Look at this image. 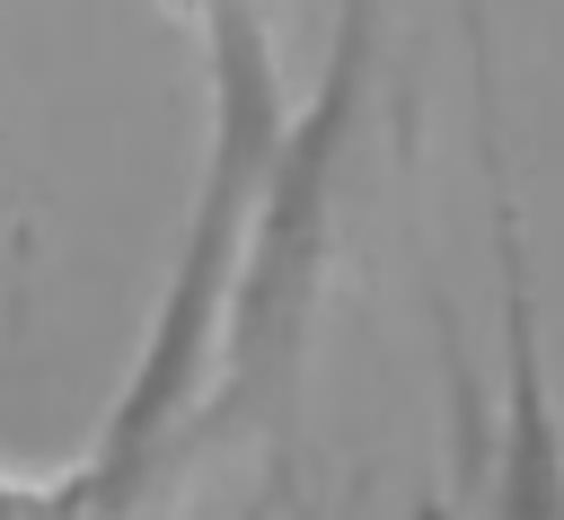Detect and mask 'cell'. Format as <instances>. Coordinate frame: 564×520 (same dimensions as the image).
I'll return each instance as SVG.
<instances>
[{
  "label": "cell",
  "instance_id": "cell-2",
  "mask_svg": "<svg viewBox=\"0 0 564 520\" xmlns=\"http://www.w3.org/2000/svg\"><path fill=\"white\" fill-rule=\"evenodd\" d=\"M476 159H485V203H494V300H502V388L485 397L441 335V397H449V511L458 520H564V397L546 370V317L529 291V229L502 159V106H494V62L476 35Z\"/></svg>",
  "mask_w": 564,
  "mask_h": 520
},
{
  "label": "cell",
  "instance_id": "cell-4",
  "mask_svg": "<svg viewBox=\"0 0 564 520\" xmlns=\"http://www.w3.org/2000/svg\"><path fill=\"white\" fill-rule=\"evenodd\" d=\"M414 520H458V511H449V494H423V502H414Z\"/></svg>",
  "mask_w": 564,
  "mask_h": 520
},
{
  "label": "cell",
  "instance_id": "cell-1",
  "mask_svg": "<svg viewBox=\"0 0 564 520\" xmlns=\"http://www.w3.org/2000/svg\"><path fill=\"white\" fill-rule=\"evenodd\" d=\"M370 88H379V0H344L335 9V44H326V71L300 97L282 150L264 167V194H256L247 256H238V282H229L220 370H212V405L194 423V449L256 441L273 467H291V449H300L308 344H317L326 273H335V229H344V185H352V150H361V123H370Z\"/></svg>",
  "mask_w": 564,
  "mask_h": 520
},
{
  "label": "cell",
  "instance_id": "cell-3",
  "mask_svg": "<svg viewBox=\"0 0 564 520\" xmlns=\"http://www.w3.org/2000/svg\"><path fill=\"white\" fill-rule=\"evenodd\" d=\"M194 44H203V106L212 123H247V132H282L300 106L282 88V44H273V9L264 0H176Z\"/></svg>",
  "mask_w": 564,
  "mask_h": 520
}]
</instances>
